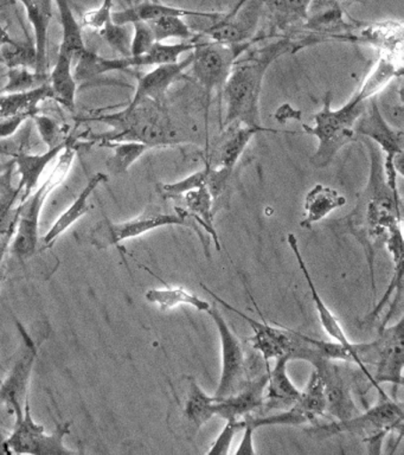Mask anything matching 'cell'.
<instances>
[{
  "label": "cell",
  "instance_id": "obj_31",
  "mask_svg": "<svg viewBox=\"0 0 404 455\" xmlns=\"http://www.w3.org/2000/svg\"><path fill=\"white\" fill-rule=\"evenodd\" d=\"M47 99H52L49 82L34 91L0 94V119L20 114H31L34 116L35 114L40 113V102Z\"/></svg>",
  "mask_w": 404,
  "mask_h": 455
},
{
  "label": "cell",
  "instance_id": "obj_6",
  "mask_svg": "<svg viewBox=\"0 0 404 455\" xmlns=\"http://www.w3.org/2000/svg\"><path fill=\"white\" fill-rule=\"evenodd\" d=\"M253 42L242 44H222L216 42H198L193 50V63L191 71L197 84L203 89L205 96V130H207V152L209 151L208 123L209 109L212 95L216 92H222L226 78L232 71L234 64L239 60Z\"/></svg>",
  "mask_w": 404,
  "mask_h": 455
},
{
  "label": "cell",
  "instance_id": "obj_22",
  "mask_svg": "<svg viewBox=\"0 0 404 455\" xmlns=\"http://www.w3.org/2000/svg\"><path fill=\"white\" fill-rule=\"evenodd\" d=\"M264 132L278 131L272 130V128L247 126V124H229V126L225 127L221 141L218 142V149H216V162L209 163L211 166L221 167V169L233 173L237 162L243 155L244 149L250 145L251 139L257 133H264Z\"/></svg>",
  "mask_w": 404,
  "mask_h": 455
},
{
  "label": "cell",
  "instance_id": "obj_27",
  "mask_svg": "<svg viewBox=\"0 0 404 455\" xmlns=\"http://www.w3.org/2000/svg\"><path fill=\"white\" fill-rule=\"evenodd\" d=\"M290 362L289 355L275 359L273 370L269 369L265 387L264 407L267 409H287L299 400L301 391L297 389L287 371Z\"/></svg>",
  "mask_w": 404,
  "mask_h": 455
},
{
  "label": "cell",
  "instance_id": "obj_18",
  "mask_svg": "<svg viewBox=\"0 0 404 455\" xmlns=\"http://www.w3.org/2000/svg\"><path fill=\"white\" fill-rule=\"evenodd\" d=\"M264 0H250L239 10L234 17L225 18L215 21L204 36L210 37L212 42L222 44H242L253 42L254 32L257 30Z\"/></svg>",
  "mask_w": 404,
  "mask_h": 455
},
{
  "label": "cell",
  "instance_id": "obj_8",
  "mask_svg": "<svg viewBox=\"0 0 404 455\" xmlns=\"http://www.w3.org/2000/svg\"><path fill=\"white\" fill-rule=\"evenodd\" d=\"M198 42H179L177 44L154 43L147 53L140 56H127L122 59H105L98 53L86 50L77 57V66L74 71L76 81L91 80L102 74L112 71H123L132 68L155 67L161 64L178 62L179 57L196 48Z\"/></svg>",
  "mask_w": 404,
  "mask_h": 455
},
{
  "label": "cell",
  "instance_id": "obj_28",
  "mask_svg": "<svg viewBox=\"0 0 404 455\" xmlns=\"http://www.w3.org/2000/svg\"><path fill=\"white\" fill-rule=\"evenodd\" d=\"M186 203L187 219L194 220L198 227L215 241L216 248L221 251V243L215 228V201L207 187H201L186 192L182 197Z\"/></svg>",
  "mask_w": 404,
  "mask_h": 455
},
{
  "label": "cell",
  "instance_id": "obj_2",
  "mask_svg": "<svg viewBox=\"0 0 404 455\" xmlns=\"http://www.w3.org/2000/svg\"><path fill=\"white\" fill-rule=\"evenodd\" d=\"M294 49L297 45L290 39L283 38L255 50L246 59L236 60L222 89L226 105L223 128L233 124L264 127L260 99L265 74L276 60Z\"/></svg>",
  "mask_w": 404,
  "mask_h": 455
},
{
  "label": "cell",
  "instance_id": "obj_26",
  "mask_svg": "<svg viewBox=\"0 0 404 455\" xmlns=\"http://www.w3.org/2000/svg\"><path fill=\"white\" fill-rule=\"evenodd\" d=\"M68 141L69 137L55 148H48V151L42 155H29L24 151L13 156L15 169L19 171L20 176V183L17 185L20 190V201L26 199L37 188L38 180L49 164L61 155Z\"/></svg>",
  "mask_w": 404,
  "mask_h": 455
},
{
  "label": "cell",
  "instance_id": "obj_9",
  "mask_svg": "<svg viewBox=\"0 0 404 455\" xmlns=\"http://www.w3.org/2000/svg\"><path fill=\"white\" fill-rule=\"evenodd\" d=\"M186 210L176 208L175 212H164L158 209H147L143 215L125 222H112L109 220H101L94 226L90 234L91 243L98 249L119 247L123 242L150 233L162 227L186 226L194 228L198 236L204 240V235L190 223Z\"/></svg>",
  "mask_w": 404,
  "mask_h": 455
},
{
  "label": "cell",
  "instance_id": "obj_50",
  "mask_svg": "<svg viewBox=\"0 0 404 455\" xmlns=\"http://www.w3.org/2000/svg\"><path fill=\"white\" fill-rule=\"evenodd\" d=\"M250 2V0H239V3L236 4L235 7H233V10L230 11L229 13L223 14V17L225 18H230L235 16L237 12H239V10L241 7L244 5V4Z\"/></svg>",
  "mask_w": 404,
  "mask_h": 455
},
{
  "label": "cell",
  "instance_id": "obj_48",
  "mask_svg": "<svg viewBox=\"0 0 404 455\" xmlns=\"http://www.w3.org/2000/svg\"><path fill=\"white\" fill-rule=\"evenodd\" d=\"M243 437L242 441H241L239 448L235 451L236 454H255L254 450V433L255 430L251 429L250 427L244 425L243 422Z\"/></svg>",
  "mask_w": 404,
  "mask_h": 455
},
{
  "label": "cell",
  "instance_id": "obj_40",
  "mask_svg": "<svg viewBox=\"0 0 404 455\" xmlns=\"http://www.w3.org/2000/svg\"><path fill=\"white\" fill-rule=\"evenodd\" d=\"M209 163L205 160L204 169L197 171L190 176L184 178V180L176 181V183L162 184L161 194L162 197L168 199L182 198L186 192L194 190L201 187H207Z\"/></svg>",
  "mask_w": 404,
  "mask_h": 455
},
{
  "label": "cell",
  "instance_id": "obj_21",
  "mask_svg": "<svg viewBox=\"0 0 404 455\" xmlns=\"http://www.w3.org/2000/svg\"><path fill=\"white\" fill-rule=\"evenodd\" d=\"M287 242H289V247L292 249L294 256H296L297 266H299L301 273H303L305 280H306L308 290H310L312 300L314 302V307L317 309L319 322H321L322 329H324L326 334H328L333 341L343 345L344 347L357 355L356 344L353 343V341L347 338L346 333L344 332L342 325H340V323L338 322V319H337V316L333 315L331 309L329 308V306L326 305L321 295L319 294L317 287H315L314 281L312 279L310 270L307 268L306 262H305L303 255H301L299 242H297L296 235L289 234V236H287Z\"/></svg>",
  "mask_w": 404,
  "mask_h": 455
},
{
  "label": "cell",
  "instance_id": "obj_4",
  "mask_svg": "<svg viewBox=\"0 0 404 455\" xmlns=\"http://www.w3.org/2000/svg\"><path fill=\"white\" fill-rule=\"evenodd\" d=\"M77 138L69 135L66 148L59 155L51 173L40 188H35L26 199L20 201L19 220L13 233L10 252L20 261H26L36 254L40 247V217L42 209L52 194L66 180L76 155Z\"/></svg>",
  "mask_w": 404,
  "mask_h": 455
},
{
  "label": "cell",
  "instance_id": "obj_49",
  "mask_svg": "<svg viewBox=\"0 0 404 455\" xmlns=\"http://www.w3.org/2000/svg\"><path fill=\"white\" fill-rule=\"evenodd\" d=\"M12 240V236H0V288H2L6 279V265L4 259Z\"/></svg>",
  "mask_w": 404,
  "mask_h": 455
},
{
  "label": "cell",
  "instance_id": "obj_32",
  "mask_svg": "<svg viewBox=\"0 0 404 455\" xmlns=\"http://www.w3.org/2000/svg\"><path fill=\"white\" fill-rule=\"evenodd\" d=\"M145 299L162 311H170L180 305L190 306L200 312H208L211 308L210 302L182 287L151 288L145 293Z\"/></svg>",
  "mask_w": 404,
  "mask_h": 455
},
{
  "label": "cell",
  "instance_id": "obj_24",
  "mask_svg": "<svg viewBox=\"0 0 404 455\" xmlns=\"http://www.w3.org/2000/svg\"><path fill=\"white\" fill-rule=\"evenodd\" d=\"M52 2L54 0H10L9 2L22 4L26 9L28 20L33 25L37 59L35 73L40 75H48V34L52 18Z\"/></svg>",
  "mask_w": 404,
  "mask_h": 455
},
{
  "label": "cell",
  "instance_id": "obj_47",
  "mask_svg": "<svg viewBox=\"0 0 404 455\" xmlns=\"http://www.w3.org/2000/svg\"><path fill=\"white\" fill-rule=\"evenodd\" d=\"M30 119H33L31 114H20V116L0 119V140L13 137L22 124Z\"/></svg>",
  "mask_w": 404,
  "mask_h": 455
},
{
  "label": "cell",
  "instance_id": "obj_37",
  "mask_svg": "<svg viewBox=\"0 0 404 455\" xmlns=\"http://www.w3.org/2000/svg\"><path fill=\"white\" fill-rule=\"evenodd\" d=\"M147 23L150 25L155 42L165 43L168 39H180L182 42L194 41V32L183 17H162Z\"/></svg>",
  "mask_w": 404,
  "mask_h": 455
},
{
  "label": "cell",
  "instance_id": "obj_46",
  "mask_svg": "<svg viewBox=\"0 0 404 455\" xmlns=\"http://www.w3.org/2000/svg\"><path fill=\"white\" fill-rule=\"evenodd\" d=\"M113 0H102L98 9L88 11L83 17V27L99 31L107 21L112 20Z\"/></svg>",
  "mask_w": 404,
  "mask_h": 455
},
{
  "label": "cell",
  "instance_id": "obj_25",
  "mask_svg": "<svg viewBox=\"0 0 404 455\" xmlns=\"http://www.w3.org/2000/svg\"><path fill=\"white\" fill-rule=\"evenodd\" d=\"M108 180L107 174L104 172L95 173L93 177L88 180L86 187L83 188L80 195L77 196L75 201L69 205V208L55 220L48 233L42 238V251L51 248L56 240L61 235L65 234L70 227L74 226L77 220L83 219L88 212H90V198L93 192L97 190L100 184Z\"/></svg>",
  "mask_w": 404,
  "mask_h": 455
},
{
  "label": "cell",
  "instance_id": "obj_20",
  "mask_svg": "<svg viewBox=\"0 0 404 455\" xmlns=\"http://www.w3.org/2000/svg\"><path fill=\"white\" fill-rule=\"evenodd\" d=\"M193 52H191L186 59L175 63L155 66L154 70L138 77L136 92H134L130 105H134V103L143 101V100H152L154 102L164 103L170 87L182 78L184 71L190 68L191 63H193Z\"/></svg>",
  "mask_w": 404,
  "mask_h": 455
},
{
  "label": "cell",
  "instance_id": "obj_30",
  "mask_svg": "<svg viewBox=\"0 0 404 455\" xmlns=\"http://www.w3.org/2000/svg\"><path fill=\"white\" fill-rule=\"evenodd\" d=\"M73 60L68 53L59 52L58 62L49 75L52 99L70 110L75 109L77 92V81L72 69Z\"/></svg>",
  "mask_w": 404,
  "mask_h": 455
},
{
  "label": "cell",
  "instance_id": "obj_34",
  "mask_svg": "<svg viewBox=\"0 0 404 455\" xmlns=\"http://www.w3.org/2000/svg\"><path fill=\"white\" fill-rule=\"evenodd\" d=\"M215 416V397L209 396L197 380L190 377L189 390L186 402V418L194 427L201 429Z\"/></svg>",
  "mask_w": 404,
  "mask_h": 455
},
{
  "label": "cell",
  "instance_id": "obj_39",
  "mask_svg": "<svg viewBox=\"0 0 404 455\" xmlns=\"http://www.w3.org/2000/svg\"><path fill=\"white\" fill-rule=\"evenodd\" d=\"M6 77L8 82L0 89V94L34 91L49 82V75H40L28 68H10Z\"/></svg>",
  "mask_w": 404,
  "mask_h": 455
},
{
  "label": "cell",
  "instance_id": "obj_12",
  "mask_svg": "<svg viewBox=\"0 0 404 455\" xmlns=\"http://www.w3.org/2000/svg\"><path fill=\"white\" fill-rule=\"evenodd\" d=\"M403 318L395 325L382 327L377 339L356 344L358 358L365 366L376 368V383H390L395 387L403 384L404 347Z\"/></svg>",
  "mask_w": 404,
  "mask_h": 455
},
{
  "label": "cell",
  "instance_id": "obj_5",
  "mask_svg": "<svg viewBox=\"0 0 404 455\" xmlns=\"http://www.w3.org/2000/svg\"><path fill=\"white\" fill-rule=\"evenodd\" d=\"M368 96L358 89L353 96L338 109L331 106V92H326L321 110L315 113L314 126L303 124L305 133L318 139V148L311 158L312 164L318 169L328 166L337 153L353 140L357 121L367 108Z\"/></svg>",
  "mask_w": 404,
  "mask_h": 455
},
{
  "label": "cell",
  "instance_id": "obj_29",
  "mask_svg": "<svg viewBox=\"0 0 404 455\" xmlns=\"http://www.w3.org/2000/svg\"><path fill=\"white\" fill-rule=\"evenodd\" d=\"M346 204V199L336 188L317 184L307 192L304 201L305 219L300 226L310 229L313 224L326 219L335 210Z\"/></svg>",
  "mask_w": 404,
  "mask_h": 455
},
{
  "label": "cell",
  "instance_id": "obj_41",
  "mask_svg": "<svg viewBox=\"0 0 404 455\" xmlns=\"http://www.w3.org/2000/svg\"><path fill=\"white\" fill-rule=\"evenodd\" d=\"M129 27L130 25L115 24L111 20L98 31V34L113 50L118 52L123 57H127L131 56V41H132Z\"/></svg>",
  "mask_w": 404,
  "mask_h": 455
},
{
  "label": "cell",
  "instance_id": "obj_19",
  "mask_svg": "<svg viewBox=\"0 0 404 455\" xmlns=\"http://www.w3.org/2000/svg\"><path fill=\"white\" fill-rule=\"evenodd\" d=\"M268 371L261 372L260 375L253 377L237 393L229 396L215 397V416H218L226 421L241 419L244 416L264 407L265 387L268 382Z\"/></svg>",
  "mask_w": 404,
  "mask_h": 455
},
{
  "label": "cell",
  "instance_id": "obj_10",
  "mask_svg": "<svg viewBox=\"0 0 404 455\" xmlns=\"http://www.w3.org/2000/svg\"><path fill=\"white\" fill-rule=\"evenodd\" d=\"M354 133L364 135L379 148V151L384 152L383 167L386 181L390 187L399 190L397 174L403 176L404 133L403 130L393 127L383 116L377 96L368 99L367 108L354 127Z\"/></svg>",
  "mask_w": 404,
  "mask_h": 455
},
{
  "label": "cell",
  "instance_id": "obj_3",
  "mask_svg": "<svg viewBox=\"0 0 404 455\" xmlns=\"http://www.w3.org/2000/svg\"><path fill=\"white\" fill-rule=\"evenodd\" d=\"M76 121H99L112 127L111 132L91 135L87 140L91 145L111 148L116 142L136 141L154 148H168L180 144L178 130L164 103L143 100L123 108L122 112L101 114L91 117H83Z\"/></svg>",
  "mask_w": 404,
  "mask_h": 455
},
{
  "label": "cell",
  "instance_id": "obj_23",
  "mask_svg": "<svg viewBox=\"0 0 404 455\" xmlns=\"http://www.w3.org/2000/svg\"><path fill=\"white\" fill-rule=\"evenodd\" d=\"M222 16L219 12H201L162 3L143 2L122 11H113L112 20L119 25H132L137 21H151L162 17H200L218 21Z\"/></svg>",
  "mask_w": 404,
  "mask_h": 455
},
{
  "label": "cell",
  "instance_id": "obj_11",
  "mask_svg": "<svg viewBox=\"0 0 404 455\" xmlns=\"http://www.w3.org/2000/svg\"><path fill=\"white\" fill-rule=\"evenodd\" d=\"M312 435L325 439L350 433L361 436L377 435L389 432H403V405L396 398L381 397L378 403L368 408L367 411L358 412L353 418L337 419L329 423L308 429Z\"/></svg>",
  "mask_w": 404,
  "mask_h": 455
},
{
  "label": "cell",
  "instance_id": "obj_42",
  "mask_svg": "<svg viewBox=\"0 0 404 455\" xmlns=\"http://www.w3.org/2000/svg\"><path fill=\"white\" fill-rule=\"evenodd\" d=\"M31 120H34L35 124H36L38 133L41 134L42 140L47 144L48 148H55V146L66 140V139H62V128L51 117L37 113Z\"/></svg>",
  "mask_w": 404,
  "mask_h": 455
},
{
  "label": "cell",
  "instance_id": "obj_36",
  "mask_svg": "<svg viewBox=\"0 0 404 455\" xmlns=\"http://www.w3.org/2000/svg\"><path fill=\"white\" fill-rule=\"evenodd\" d=\"M36 48L35 43L28 39L26 43H20L12 39V42L0 43V63L10 68H28L36 69Z\"/></svg>",
  "mask_w": 404,
  "mask_h": 455
},
{
  "label": "cell",
  "instance_id": "obj_7",
  "mask_svg": "<svg viewBox=\"0 0 404 455\" xmlns=\"http://www.w3.org/2000/svg\"><path fill=\"white\" fill-rule=\"evenodd\" d=\"M12 432L3 443L2 454L72 455L76 451L66 447L65 437L70 433V422H59L54 432L45 433L44 425L31 415L30 396L22 411H16Z\"/></svg>",
  "mask_w": 404,
  "mask_h": 455
},
{
  "label": "cell",
  "instance_id": "obj_13",
  "mask_svg": "<svg viewBox=\"0 0 404 455\" xmlns=\"http://www.w3.org/2000/svg\"><path fill=\"white\" fill-rule=\"evenodd\" d=\"M207 313L218 327L221 344V376L215 397H226L242 389L253 379L250 375V359L247 358L242 341L228 325L218 308L211 306Z\"/></svg>",
  "mask_w": 404,
  "mask_h": 455
},
{
  "label": "cell",
  "instance_id": "obj_14",
  "mask_svg": "<svg viewBox=\"0 0 404 455\" xmlns=\"http://www.w3.org/2000/svg\"><path fill=\"white\" fill-rule=\"evenodd\" d=\"M20 341L8 375L0 383V404H4L12 414L22 411L30 396V380L38 357V344L26 327L16 320Z\"/></svg>",
  "mask_w": 404,
  "mask_h": 455
},
{
  "label": "cell",
  "instance_id": "obj_17",
  "mask_svg": "<svg viewBox=\"0 0 404 455\" xmlns=\"http://www.w3.org/2000/svg\"><path fill=\"white\" fill-rule=\"evenodd\" d=\"M304 361L311 363L324 383L328 412L337 419H346L358 414L356 404L351 396L349 384L335 361L324 357L319 351L317 340L308 350Z\"/></svg>",
  "mask_w": 404,
  "mask_h": 455
},
{
  "label": "cell",
  "instance_id": "obj_1",
  "mask_svg": "<svg viewBox=\"0 0 404 455\" xmlns=\"http://www.w3.org/2000/svg\"><path fill=\"white\" fill-rule=\"evenodd\" d=\"M370 153L367 187L353 212L340 220L344 233L353 235L364 249L370 269L372 291L376 293V254L384 247L389 231L402 224V204L399 190L386 181L381 151L371 140H365Z\"/></svg>",
  "mask_w": 404,
  "mask_h": 455
},
{
  "label": "cell",
  "instance_id": "obj_52",
  "mask_svg": "<svg viewBox=\"0 0 404 455\" xmlns=\"http://www.w3.org/2000/svg\"><path fill=\"white\" fill-rule=\"evenodd\" d=\"M5 437L4 433L0 429V454H2L3 443H4Z\"/></svg>",
  "mask_w": 404,
  "mask_h": 455
},
{
  "label": "cell",
  "instance_id": "obj_15",
  "mask_svg": "<svg viewBox=\"0 0 404 455\" xmlns=\"http://www.w3.org/2000/svg\"><path fill=\"white\" fill-rule=\"evenodd\" d=\"M328 412L324 383L313 370L306 387L301 391L299 400L279 414L268 416L247 415L243 418L244 425L257 432L265 426H300L315 421Z\"/></svg>",
  "mask_w": 404,
  "mask_h": 455
},
{
  "label": "cell",
  "instance_id": "obj_38",
  "mask_svg": "<svg viewBox=\"0 0 404 455\" xmlns=\"http://www.w3.org/2000/svg\"><path fill=\"white\" fill-rule=\"evenodd\" d=\"M115 153L107 162V169L113 174H123L144 155L148 146L136 141L116 142L111 146Z\"/></svg>",
  "mask_w": 404,
  "mask_h": 455
},
{
  "label": "cell",
  "instance_id": "obj_33",
  "mask_svg": "<svg viewBox=\"0 0 404 455\" xmlns=\"http://www.w3.org/2000/svg\"><path fill=\"white\" fill-rule=\"evenodd\" d=\"M58 5L59 20L62 27V41L59 52L68 53L73 59L86 52V43L83 41V25L77 21L69 0H54Z\"/></svg>",
  "mask_w": 404,
  "mask_h": 455
},
{
  "label": "cell",
  "instance_id": "obj_45",
  "mask_svg": "<svg viewBox=\"0 0 404 455\" xmlns=\"http://www.w3.org/2000/svg\"><path fill=\"white\" fill-rule=\"evenodd\" d=\"M31 127L29 124L23 128L22 134L17 133L12 138L0 140V162L3 160L13 158L20 152L26 149L27 142H29Z\"/></svg>",
  "mask_w": 404,
  "mask_h": 455
},
{
  "label": "cell",
  "instance_id": "obj_44",
  "mask_svg": "<svg viewBox=\"0 0 404 455\" xmlns=\"http://www.w3.org/2000/svg\"><path fill=\"white\" fill-rule=\"evenodd\" d=\"M243 429V419H233V421H226L225 428L219 433L218 439L212 443L209 454H228L230 446H232L235 435L239 432H242Z\"/></svg>",
  "mask_w": 404,
  "mask_h": 455
},
{
  "label": "cell",
  "instance_id": "obj_43",
  "mask_svg": "<svg viewBox=\"0 0 404 455\" xmlns=\"http://www.w3.org/2000/svg\"><path fill=\"white\" fill-rule=\"evenodd\" d=\"M133 28L132 41H131V56H140L147 53L154 46V36L147 21H137L131 25Z\"/></svg>",
  "mask_w": 404,
  "mask_h": 455
},
{
  "label": "cell",
  "instance_id": "obj_35",
  "mask_svg": "<svg viewBox=\"0 0 404 455\" xmlns=\"http://www.w3.org/2000/svg\"><path fill=\"white\" fill-rule=\"evenodd\" d=\"M313 0H264L272 17L281 30L297 23H305L310 16Z\"/></svg>",
  "mask_w": 404,
  "mask_h": 455
},
{
  "label": "cell",
  "instance_id": "obj_16",
  "mask_svg": "<svg viewBox=\"0 0 404 455\" xmlns=\"http://www.w3.org/2000/svg\"><path fill=\"white\" fill-rule=\"evenodd\" d=\"M202 288L205 291H208L211 295L214 300L221 304L226 309H229L234 313H236L241 319L250 326L253 331V337H251V344L253 348L261 355L262 361L265 363V368L271 369L269 362L275 361L283 355H289L290 361H292V354L294 350V345H296L297 332L289 329H283V327L273 326L265 320H257L251 318V316L246 315V313L241 312L240 309L234 307L229 302L223 300L221 297L214 293L208 288L202 284Z\"/></svg>",
  "mask_w": 404,
  "mask_h": 455
},
{
  "label": "cell",
  "instance_id": "obj_51",
  "mask_svg": "<svg viewBox=\"0 0 404 455\" xmlns=\"http://www.w3.org/2000/svg\"><path fill=\"white\" fill-rule=\"evenodd\" d=\"M12 41V38L10 37L8 31H6L5 28H3V25L0 24V43H8Z\"/></svg>",
  "mask_w": 404,
  "mask_h": 455
}]
</instances>
